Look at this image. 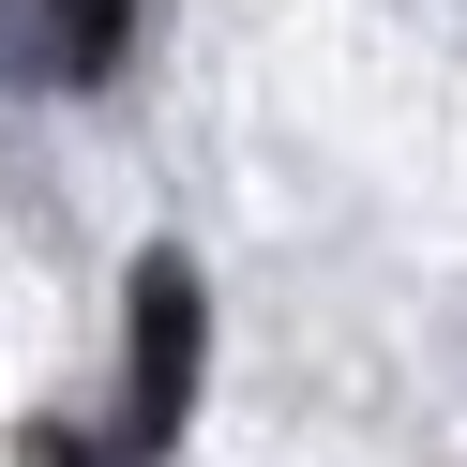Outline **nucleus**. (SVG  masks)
Returning <instances> with one entry per match:
<instances>
[{"instance_id":"obj_3","label":"nucleus","mask_w":467,"mask_h":467,"mask_svg":"<svg viewBox=\"0 0 467 467\" xmlns=\"http://www.w3.org/2000/svg\"><path fill=\"white\" fill-rule=\"evenodd\" d=\"M16 467H106V452H91V437H61V422H31V437H16Z\"/></svg>"},{"instance_id":"obj_2","label":"nucleus","mask_w":467,"mask_h":467,"mask_svg":"<svg viewBox=\"0 0 467 467\" xmlns=\"http://www.w3.org/2000/svg\"><path fill=\"white\" fill-rule=\"evenodd\" d=\"M16 16V76H46V91H91V76H121V46H136V0H0Z\"/></svg>"},{"instance_id":"obj_1","label":"nucleus","mask_w":467,"mask_h":467,"mask_svg":"<svg viewBox=\"0 0 467 467\" xmlns=\"http://www.w3.org/2000/svg\"><path fill=\"white\" fill-rule=\"evenodd\" d=\"M196 347H212L196 272H182V256H136V437H182V407H196Z\"/></svg>"}]
</instances>
